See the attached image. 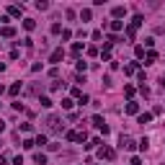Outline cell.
Returning a JSON list of instances; mask_svg holds the SVG:
<instances>
[{
  "label": "cell",
  "instance_id": "4316f807",
  "mask_svg": "<svg viewBox=\"0 0 165 165\" xmlns=\"http://www.w3.org/2000/svg\"><path fill=\"white\" fill-rule=\"evenodd\" d=\"M124 93H126L129 98H132V96H134V85H126V88H124Z\"/></svg>",
  "mask_w": 165,
  "mask_h": 165
},
{
  "label": "cell",
  "instance_id": "ba28073f",
  "mask_svg": "<svg viewBox=\"0 0 165 165\" xmlns=\"http://www.w3.org/2000/svg\"><path fill=\"white\" fill-rule=\"evenodd\" d=\"M34 163H36V165H47V155L44 152H36V155H34Z\"/></svg>",
  "mask_w": 165,
  "mask_h": 165
},
{
  "label": "cell",
  "instance_id": "277c9868",
  "mask_svg": "<svg viewBox=\"0 0 165 165\" xmlns=\"http://www.w3.org/2000/svg\"><path fill=\"white\" fill-rule=\"evenodd\" d=\"M0 36H5V39L16 36V28H13V26H3V28H0Z\"/></svg>",
  "mask_w": 165,
  "mask_h": 165
},
{
  "label": "cell",
  "instance_id": "ac0fdd59",
  "mask_svg": "<svg viewBox=\"0 0 165 165\" xmlns=\"http://www.w3.org/2000/svg\"><path fill=\"white\" fill-rule=\"evenodd\" d=\"M23 26H26V31H34V28H36V21L26 18V21H23Z\"/></svg>",
  "mask_w": 165,
  "mask_h": 165
},
{
  "label": "cell",
  "instance_id": "8fae6325",
  "mask_svg": "<svg viewBox=\"0 0 165 165\" xmlns=\"http://www.w3.org/2000/svg\"><path fill=\"white\" fill-rule=\"evenodd\" d=\"M137 121H139V124H150V121H152V113H139Z\"/></svg>",
  "mask_w": 165,
  "mask_h": 165
},
{
  "label": "cell",
  "instance_id": "4fadbf2b",
  "mask_svg": "<svg viewBox=\"0 0 165 165\" xmlns=\"http://www.w3.org/2000/svg\"><path fill=\"white\" fill-rule=\"evenodd\" d=\"M124 31H126V39H129V41H134V36H137V28H132V26H126V28H124Z\"/></svg>",
  "mask_w": 165,
  "mask_h": 165
},
{
  "label": "cell",
  "instance_id": "7a4b0ae2",
  "mask_svg": "<svg viewBox=\"0 0 165 165\" xmlns=\"http://www.w3.org/2000/svg\"><path fill=\"white\" fill-rule=\"evenodd\" d=\"M62 57H64V49H54V52H52V57H49V62H52V64H60V60H62Z\"/></svg>",
  "mask_w": 165,
  "mask_h": 165
},
{
  "label": "cell",
  "instance_id": "9a60e30c",
  "mask_svg": "<svg viewBox=\"0 0 165 165\" xmlns=\"http://www.w3.org/2000/svg\"><path fill=\"white\" fill-rule=\"evenodd\" d=\"M8 93H10V96H18V93H21V83H13L8 88Z\"/></svg>",
  "mask_w": 165,
  "mask_h": 165
},
{
  "label": "cell",
  "instance_id": "52a82bcc",
  "mask_svg": "<svg viewBox=\"0 0 165 165\" xmlns=\"http://www.w3.org/2000/svg\"><path fill=\"white\" fill-rule=\"evenodd\" d=\"M34 145H36V147H44V145H49V139L44 137V134H36V139H34Z\"/></svg>",
  "mask_w": 165,
  "mask_h": 165
},
{
  "label": "cell",
  "instance_id": "cb8c5ba5",
  "mask_svg": "<svg viewBox=\"0 0 165 165\" xmlns=\"http://www.w3.org/2000/svg\"><path fill=\"white\" fill-rule=\"evenodd\" d=\"M147 147H150V139H147V137H142V139H139V150H142V152H145Z\"/></svg>",
  "mask_w": 165,
  "mask_h": 165
},
{
  "label": "cell",
  "instance_id": "603a6c76",
  "mask_svg": "<svg viewBox=\"0 0 165 165\" xmlns=\"http://www.w3.org/2000/svg\"><path fill=\"white\" fill-rule=\"evenodd\" d=\"M77 134H80V132H67L64 137H67V142H77Z\"/></svg>",
  "mask_w": 165,
  "mask_h": 165
},
{
  "label": "cell",
  "instance_id": "5bb4252c",
  "mask_svg": "<svg viewBox=\"0 0 165 165\" xmlns=\"http://www.w3.org/2000/svg\"><path fill=\"white\" fill-rule=\"evenodd\" d=\"M8 13H10L13 18H21V8H18V5H10V8H8Z\"/></svg>",
  "mask_w": 165,
  "mask_h": 165
},
{
  "label": "cell",
  "instance_id": "44dd1931",
  "mask_svg": "<svg viewBox=\"0 0 165 165\" xmlns=\"http://www.w3.org/2000/svg\"><path fill=\"white\" fill-rule=\"evenodd\" d=\"M137 64H139V62H132V64H126V67H124V72H126V75H132L134 70H137Z\"/></svg>",
  "mask_w": 165,
  "mask_h": 165
},
{
  "label": "cell",
  "instance_id": "f546056e",
  "mask_svg": "<svg viewBox=\"0 0 165 165\" xmlns=\"http://www.w3.org/2000/svg\"><path fill=\"white\" fill-rule=\"evenodd\" d=\"M132 165H142V157H132Z\"/></svg>",
  "mask_w": 165,
  "mask_h": 165
},
{
  "label": "cell",
  "instance_id": "7402d4cb",
  "mask_svg": "<svg viewBox=\"0 0 165 165\" xmlns=\"http://www.w3.org/2000/svg\"><path fill=\"white\" fill-rule=\"evenodd\" d=\"M121 28H124L121 21H111V31H121Z\"/></svg>",
  "mask_w": 165,
  "mask_h": 165
},
{
  "label": "cell",
  "instance_id": "30bf717a",
  "mask_svg": "<svg viewBox=\"0 0 165 165\" xmlns=\"http://www.w3.org/2000/svg\"><path fill=\"white\" fill-rule=\"evenodd\" d=\"M121 16H126V8L124 5H116V8H113V18H121Z\"/></svg>",
  "mask_w": 165,
  "mask_h": 165
},
{
  "label": "cell",
  "instance_id": "4dcf8cb0",
  "mask_svg": "<svg viewBox=\"0 0 165 165\" xmlns=\"http://www.w3.org/2000/svg\"><path fill=\"white\" fill-rule=\"evenodd\" d=\"M5 163H8V160H5V157H3V155H0V165H5Z\"/></svg>",
  "mask_w": 165,
  "mask_h": 165
},
{
  "label": "cell",
  "instance_id": "3957f363",
  "mask_svg": "<svg viewBox=\"0 0 165 165\" xmlns=\"http://www.w3.org/2000/svg\"><path fill=\"white\" fill-rule=\"evenodd\" d=\"M47 124H49V129H54V132H57V129H62L60 116H49V119H47Z\"/></svg>",
  "mask_w": 165,
  "mask_h": 165
},
{
  "label": "cell",
  "instance_id": "1f68e13d",
  "mask_svg": "<svg viewBox=\"0 0 165 165\" xmlns=\"http://www.w3.org/2000/svg\"><path fill=\"white\" fill-rule=\"evenodd\" d=\"M3 129H5V121H0V132H3Z\"/></svg>",
  "mask_w": 165,
  "mask_h": 165
},
{
  "label": "cell",
  "instance_id": "e0dca14e",
  "mask_svg": "<svg viewBox=\"0 0 165 165\" xmlns=\"http://www.w3.org/2000/svg\"><path fill=\"white\" fill-rule=\"evenodd\" d=\"M72 106H75V103H72V98H62V109H64V111H70Z\"/></svg>",
  "mask_w": 165,
  "mask_h": 165
},
{
  "label": "cell",
  "instance_id": "d4e9b609",
  "mask_svg": "<svg viewBox=\"0 0 165 165\" xmlns=\"http://www.w3.org/2000/svg\"><path fill=\"white\" fill-rule=\"evenodd\" d=\"M83 52V44H80V41H77V44H72V54H80Z\"/></svg>",
  "mask_w": 165,
  "mask_h": 165
},
{
  "label": "cell",
  "instance_id": "6da1fadb",
  "mask_svg": "<svg viewBox=\"0 0 165 165\" xmlns=\"http://www.w3.org/2000/svg\"><path fill=\"white\" fill-rule=\"evenodd\" d=\"M113 155H116V152H113L111 147H101V150H98V157H101V160H113Z\"/></svg>",
  "mask_w": 165,
  "mask_h": 165
},
{
  "label": "cell",
  "instance_id": "9c48e42d",
  "mask_svg": "<svg viewBox=\"0 0 165 165\" xmlns=\"http://www.w3.org/2000/svg\"><path fill=\"white\" fill-rule=\"evenodd\" d=\"M39 103H41V109H52V106H54V103H52V98H47V96H41V98H39Z\"/></svg>",
  "mask_w": 165,
  "mask_h": 165
},
{
  "label": "cell",
  "instance_id": "d6986e66",
  "mask_svg": "<svg viewBox=\"0 0 165 165\" xmlns=\"http://www.w3.org/2000/svg\"><path fill=\"white\" fill-rule=\"evenodd\" d=\"M101 57H103V60H111V47H109V44L101 49Z\"/></svg>",
  "mask_w": 165,
  "mask_h": 165
},
{
  "label": "cell",
  "instance_id": "8992f818",
  "mask_svg": "<svg viewBox=\"0 0 165 165\" xmlns=\"http://www.w3.org/2000/svg\"><path fill=\"white\" fill-rule=\"evenodd\" d=\"M119 147H126V150H134V142L129 139V137H121V139H119Z\"/></svg>",
  "mask_w": 165,
  "mask_h": 165
},
{
  "label": "cell",
  "instance_id": "5b68a950",
  "mask_svg": "<svg viewBox=\"0 0 165 165\" xmlns=\"http://www.w3.org/2000/svg\"><path fill=\"white\" fill-rule=\"evenodd\" d=\"M126 113H139V103L137 101H129L126 103Z\"/></svg>",
  "mask_w": 165,
  "mask_h": 165
},
{
  "label": "cell",
  "instance_id": "7c38bea8",
  "mask_svg": "<svg viewBox=\"0 0 165 165\" xmlns=\"http://www.w3.org/2000/svg\"><path fill=\"white\" fill-rule=\"evenodd\" d=\"M142 23H145V18H142V16H134V18H132V23H129V26H132V28H139Z\"/></svg>",
  "mask_w": 165,
  "mask_h": 165
},
{
  "label": "cell",
  "instance_id": "83f0119b",
  "mask_svg": "<svg viewBox=\"0 0 165 165\" xmlns=\"http://www.w3.org/2000/svg\"><path fill=\"white\" fill-rule=\"evenodd\" d=\"M13 165H23V155H16V157H13Z\"/></svg>",
  "mask_w": 165,
  "mask_h": 165
},
{
  "label": "cell",
  "instance_id": "ffe728a7",
  "mask_svg": "<svg viewBox=\"0 0 165 165\" xmlns=\"http://www.w3.org/2000/svg\"><path fill=\"white\" fill-rule=\"evenodd\" d=\"M155 60H157V52H152V49H150V52H147V62H145V64H152Z\"/></svg>",
  "mask_w": 165,
  "mask_h": 165
},
{
  "label": "cell",
  "instance_id": "f1b7e54d",
  "mask_svg": "<svg viewBox=\"0 0 165 165\" xmlns=\"http://www.w3.org/2000/svg\"><path fill=\"white\" fill-rule=\"evenodd\" d=\"M23 147H26V150H31V147H36V145H34V139H23Z\"/></svg>",
  "mask_w": 165,
  "mask_h": 165
},
{
  "label": "cell",
  "instance_id": "484cf974",
  "mask_svg": "<svg viewBox=\"0 0 165 165\" xmlns=\"http://www.w3.org/2000/svg\"><path fill=\"white\" fill-rule=\"evenodd\" d=\"M77 70H80V72H85V70H88V62L80 60V62H77Z\"/></svg>",
  "mask_w": 165,
  "mask_h": 165
},
{
  "label": "cell",
  "instance_id": "2e32d148",
  "mask_svg": "<svg viewBox=\"0 0 165 165\" xmlns=\"http://www.w3.org/2000/svg\"><path fill=\"white\" fill-rule=\"evenodd\" d=\"M90 16H93L90 8H83V10H80V21H90Z\"/></svg>",
  "mask_w": 165,
  "mask_h": 165
}]
</instances>
